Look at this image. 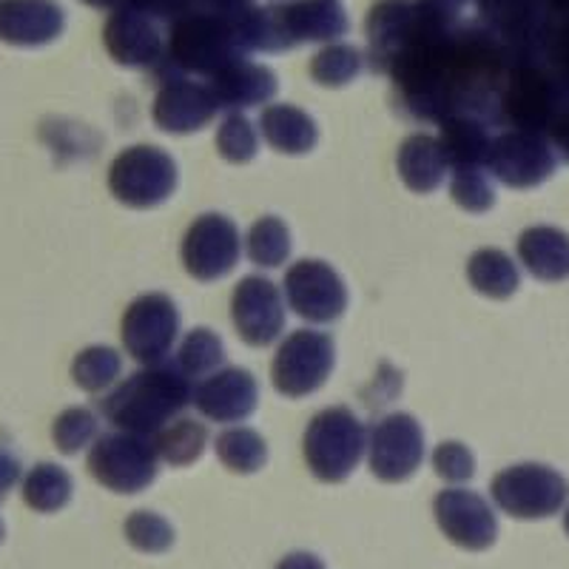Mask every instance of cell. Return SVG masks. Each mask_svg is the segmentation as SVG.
Instances as JSON below:
<instances>
[{
    "instance_id": "1",
    "label": "cell",
    "mask_w": 569,
    "mask_h": 569,
    "mask_svg": "<svg viewBox=\"0 0 569 569\" xmlns=\"http://www.w3.org/2000/svg\"><path fill=\"white\" fill-rule=\"evenodd\" d=\"M188 401H194L188 376L177 365H162L129 376L114 393L100 401V410L123 433L154 436L182 413Z\"/></svg>"
},
{
    "instance_id": "2",
    "label": "cell",
    "mask_w": 569,
    "mask_h": 569,
    "mask_svg": "<svg viewBox=\"0 0 569 569\" xmlns=\"http://www.w3.org/2000/svg\"><path fill=\"white\" fill-rule=\"evenodd\" d=\"M169 60L177 74L194 71L211 80L217 71L248 60V46L242 43L233 14L188 12L171 29Z\"/></svg>"
},
{
    "instance_id": "3",
    "label": "cell",
    "mask_w": 569,
    "mask_h": 569,
    "mask_svg": "<svg viewBox=\"0 0 569 569\" xmlns=\"http://www.w3.org/2000/svg\"><path fill=\"white\" fill-rule=\"evenodd\" d=\"M365 427L348 408H328L305 430V461L319 481H345L365 453Z\"/></svg>"
},
{
    "instance_id": "4",
    "label": "cell",
    "mask_w": 569,
    "mask_h": 569,
    "mask_svg": "<svg viewBox=\"0 0 569 569\" xmlns=\"http://www.w3.org/2000/svg\"><path fill=\"white\" fill-rule=\"evenodd\" d=\"M490 492L507 516L532 521L556 516L567 501L569 485L547 465H516L498 472Z\"/></svg>"
},
{
    "instance_id": "5",
    "label": "cell",
    "mask_w": 569,
    "mask_h": 569,
    "mask_svg": "<svg viewBox=\"0 0 569 569\" xmlns=\"http://www.w3.org/2000/svg\"><path fill=\"white\" fill-rule=\"evenodd\" d=\"M111 194L131 208H154L177 188V166L154 146H131L111 162Z\"/></svg>"
},
{
    "instance_id": "6",
    "label": "cell",
    "mask_w": 569,
    "mask_h": 569,
    "mask_svg": "<svg viewBox=\"0 0 569 569\" xmlns=\"http://www.w3.org/2000/svg\"><path fill=\"white\" fill-rule=\"evenodd\" d=\"M157 447L146 436L111 433L94 441L89 453L91 476L114 492H140L157 476Z\"/></svg>"
},
{
    "instance_id": "7",
    "label": "cell",
    "mask_w": 569,
    "mask_h": 569,
    "mask_svg": "<svg viewBox=\"0 0 569 569\" xmlns=\"http://www.w3.org/2000/svg\"><path fill=\"white\" fill-rule=\"evenodd\" d=\"M333 368V342L319 330H293L273 356V388L288 399L317 393Z\"/></svg>"
},
{
    "instance_id": "8",
    "label": "cell",
    "mask_w": 569,
    "mask_h": 569,
    "mask_svg": "<svg viewBox=\"0 0 569 569\" xmlns=\"http://www.w3.org/2000/svg\"><path fill=\"white\" fill-rule=\"evenodd\" d=\"M485 166L505 186L532 188L541 186L556 171L558 157L543 134L510 129L490 142V154H487Z\"/></svg>"
},
{
    "instance_id": "9",
    "label": "cell",
    "mask_w": 569,
    "mask_h": 569,
    "mask_svg": "<svg viewBox=\"0 0 569 569\" xmlns=\"http://www.w3.org/2000/svg\"><path fill=\"white\" fill-rule=\"evenodd\" d=\"M180 330L177 305L166 293H146L129 305L123 317V345L137 362L157 365L171 353Z\"/></svg>"
},
{
    "instance_id": "10",
    "label": "cell",
    "mask_w": 569,
    "mask_h": 569,
    "mask_svg": "<svg viewBox=\"0 0 569 569\" xmlns=\"http://www.w3.org/2000/svg\"><path fill=\"white\" fill-rule=\"evenodd\" d=\"M240 262V231L222 213H202L182 240V266L200 282L222 279Z\"/></svg>"
},
{
    "instance_id": "11",
    "label": "cell",
    "mask_w": 569,
    "mask_h": 569,
    "mask_svg": "<svg viewBox=\"0 0 569 569\" xmlns=\"http://www.w3.org/2000/svg\"><path fill=\"white\" fill-rule=\"evenodd\" d=\"M284 297L308 322H333L348 308L342 277L322 259H302L284 273Z\"/></svg>"
},
{
    "instance_id": "12",
    "label": "cell",
    "mask_w": 569,
    "mask_h": 569,
    "mask_svg": "<svg viewBox=\"0 0 569 569\" xmlns=\"http://www.w3.org/2000/svg\"><path fill=\"white\" fill-rule=\"evenodd\" d=\"M425 459V433L408 413H390L370 430V470L382 481H405Z\"/></svg>"
},
{
    "instance_id": "13",
    "label": "cell",
    "mask_w": 569,
    "mask_h": 569,
    "mask_svg": "<svg viewBox=\"0 0 569 569\" xmlns=\"http://www.w3.org/2000/svg\"><path fill=\"white\" fill-rule=\"evenodd\" d=\"M433 512L441 532L461 550L481 552L496 541V512L490 510V505L479 492L459 490V487L441 490L433 501Z\"/></svg>"
},
{
    "instance_id": "14",
    "label": "cell",
    "mask_w": 569,
    "mask_h": 569,
    "mask_svg": "<svg viewBox=\"0 0 569 569\" xmlns=\"http://www.w3.org/2000/svg\"><path fill=\"white\" fill-rule=\"evenodd\" d=\"M231 319L242 342L266 348L282 333L284 305L277 284L266 277H246L231 297Z\"/></svg>"
},
{
    "instance_id": "15",
    "label": "cell",
    "mask_w": 569,
    "mask_h": 569,
    "mask_svg": "<svg viewBox=\"0 0 569 569\" xmlns=\"http://www.w3.org/2000/svg\"><path fill=\"white\" fill-rule=\"evenodd\" d=\"M217 111H220V103L213 98L211 86L186 78V74H171V78H162V89L151 114L162 131L191 134L202 129Z\"/></svg>"
},
{
    "instance_id": "16",
    "label": "cell",
    "mask_w": 569,
    "mask_h": 569,
    "mask_svg": "<svg viewBox=\"0 0 569 569\" xmlns=\"http://www.w3.org/2000/svg\"><path fill=\"white\" fill-rule=\"evenodd\" d=\"M103 43L111 58L129 69H149L162 60L166 40L154 18L134 7H120L111 12L103 29Z\"/></svg>"
},
{
    "instance_id": "17",
    "label": "cell",
    "mask_w": 569,
    "mask_h": 569,
    "mask_svg": "<svg viewBox=\"0 0 569 569\" xmlns=\"http://www.w3.org/2000/svg\"><path fill=\"white\" fill-rule=\"evenodd\" d=\"M66 14L58 0H0V43L34 49L63 34Z\"/></svg>"
},
{
    "instance_id": "18",
    "label": "cell",
    "mask_w": 569,
    "mask_h": 569,
    "mask_svg": "<svg viewBox=\"0 0 569 569\" xmlns=\"http://www.w3.org/2000/svg\"><path fill=\"white\" fill-rule=\"evenodd\" d=\"M194 405L213 421H242L257 410V379L242 368H226L202 379Z\"/></svg>"
},
{
    "instance_id": "19",
    "label": "cell",
    "mask_w": 569,
    "mask_h": 569,
    "mask_svg": "<svg viewBox=\"0 0 569 569\" xmlns=\"http://www.w3.org/2000/svg\"><path fill=\"white\" fill-rule=\"evenodd\" d=\"M277 18L288 49L305 40H337L350 27L339 0H297L291 7L277 9Z\"/></svg>"
},
{
    "instance_id": "20",
    "label": "cell",
    "mask_w": 569,
    "mask_h": 569,
    "mask_svg": "<svg viewBox=\"0 0 569 569\" xmlns=\"http://www.w3.org/2000/svg\"><path fill=\"white\" fill-rule=\"evenodd\" d=\"M208 86H211L220 109H251V106L268 103L277 94V74L268 66L240 60V63L217 71Z\"/></svg>"
},
{
    "instance_id": "21",
    "label": "cell",
    "mask_w": 569,
    "mask_h": 569,
    "mask_svg": "<svg viewBox=\"0 0 569 569\" xmlns=\"http://www.w3.org/2000/svg\"><path fill=\"white\" fill-rule=\"evenodd\" d=\"M416 32L413 0H379L368 14V40L373 63L382 69L393 63L396 54L410 43Z\"/></svg>"
},
{
    "instance_id": "22",
    "label": "cell",
    "mask_w": 569,
    "mask_h": 569,
    "mask_svg": "<svg viewBox=\"0 0 569 569\" xmlns=\"http://www.w3.org/2000/svg\"><path fill=\"white\" fill-rule=\"evenodd\" d=\"M396 166H399V177L405 180V186L416 194L436 191L445 182V177L453 171L441 140L430 134H410L401 142Z\"/></svg>"
},
{
    "instance_id": "23",
    "label": "cell",
    "mask_w": 569,
    "mask_h": 569,
    "mask_svg": "<svg viewBox=\"0 0 569 569\" xmlns=\"http://www.w3.org/2000/svg\"><path fill=\"white\" fill-rule=\"evenodd\" d=\"M518 259L543 282L569 279V233L550 226L527 228L518 240Z\"/></svg>"
},
{
    "instance_id": "24",
    "label": "cell",
    "mask_w": 569,
    "mask_h": 569,
    "mask_svg": "<svg viewBox=\"0 0 569 569\" xmlns=\"http://www.w3.org/2000/svg\"><path fill=\"white\" fill-rule=\"evenodd\" d=\"M259 129H262V137L271 142L273 149L282 151V154H305V151H311L319 140L313 117H308L302 109L288 103L268 106V109L262 111Z\"/></svg>"
},
{
    "instance_id": "25",
    "label": "cell",
    "mask_w": 569,
    "mask_h": 569,
    "mask_svg": "<svg viewBox=\"0 0 569 569\" xmlns=\"http://www.w3.org/2000/svg\"><path fill=\"white\" fill-rule=\"evenodd\" d=\"M490 129L476 117H450L441 123V146L450 169H481L490 154Z\"/></svg>"
},
{
    "instance_id": "26",
    "label": "cell",
    "mask_w": 569,
    "mask_h": 569,
    "mask_svg": "<svg viewBox=\"0 0 569 569\" xmlns=\"http://www.w3.org/2000/svg\"><path fill=\"white\" fill-rule=\"evenodd\" d=\"M467 279L479 293L490 299H507L518 291V268L512 259L498 248H481L467 262Z\"/></svg>"
},
{
    "instance_id": "27",
    "label": "cell",
    "mask_w": 569,
    "mask_h": 569,
    "mask_svg": "<svg viewBox=\"0 0 569 569\" xmlns=\"http://www.w3.org/2000/svg\"><path fill=\"white\" fill-rule=\"evenodd\" d=\"M71 498V479L69 472L58 465L32 467L23 481V501L38 512H58L69 505Z\"/></svg>"
},
{
    "instance_id": "28",
    "label": "cell",
    "mask_w": 569,
    "mask_h": 569,
    "mask_svg": "<svg viewBox=\"0 0 569 569\" xmlns=\"http://www.w3.org/2000/svg\"><path fill=\"white\" fill-rule=\"evenodd\" d=\"M206 441H208V430L202 421L177 419L174 425L157 433L154 447L160 459H166L174 467H182L200 459L202 450H206Z\"/></svg>"
},
{
    "instance_id": "29",
    "label": "cell",
    "mask_w": 569,
    "mask_h": 569,
    "mask_svg": "<svg viewBox=\"0 0 569 569\" xmlns=\"http://www.w3.org/2000/svg\"><path fill=\"white\" fill-rule=\"evenodd\" d=\"M217 456L231 472H257L266 465L268 447L251 427H231L217 436Z\"/></svg>"
},
{
    "instance_id": "30",
    "label": "cell",
    "mask_w": 569,
    "mask_h": 569,
    "mask_svg": "<svg viewBox=\"0 0 569 569\" xmlns=\"http://www.w3.org/2000/svg\"><path fill=\"white\" fill-rule=\"evenodd\" d=\"M365 58L359 49L348 43H330L325 46L322 52L313 54L311 60V78L319 86H328V89H339V86H348L350 80L359 78L362 71Z\"/></svg>"
},
{
    "instance_id": "31",
    "label": "cell",
    "mask_w": 569,
    "mask_h": 569,
    "mask_svg": "<svg viewBox=\"0 0 569 569\" xmlns=\"http://www.w3.org/2000/svg\"><path fill=\"white\" fill-rule=\"evenodd\" d=\"M120 353L111 348H103V345H94V348H86L74 356V362H71V379L74 385L89 393H100L103 388H109L114 382L117 376H120Z\"/></svg>"
},
{
    "instance_id": "32",
    "label": "cell",
    "mask_w": 569,
    "mask_h": 569,
    "mask_svg": "<svg viewBox=\"0 0 569 569\" xmlns=\"http://www.w3.org/2000/svg\"><path fill=\"white\" fill-rule=\"evenodd\" d=\"M222 359H226V350H222L220 337L208 328H197L182 339L180 353H177V368L188 379H202L208 373H217Z\"/></svg>"
},
{
    "instance_id": "33",
    "label": "cell",
    "mask_w": 569,
    "mask_h": 569,
    "mask_svg": "<svg viewBox=\"0 0 569 569\" xmlns=\"http://www.w3.org/2000/svg\"><path fill=\"white\" fill-rule=\"evenodd\" d=\"M291 253V233L279 217H262L248 233V257L253 266L277 268Z\"/></svg>"
},
{
    "instance_id": "34",
    "label": "cell",
    "mask_w": 569,
    "mask_h": 569,
    "mask_svg": "<svg viewBox=\"0 0 569 569\" xmlns=\"http://www.w3.org/2000/svg\"><path fill=\"white\" fill-rule=\"evenodd\" d=\"M126 538H129V543L134 550L157 556V552H166L171 543H174V530H171L169 521L162 516H157V512L140 510L131 512L129 521H126Z\"/></svg>"
},
{
    "instance_id": "35",
    "label": "cell",
    "mask_w": 569,
    "mask_h": 569,
    "mask_svg": "<svg viewBox=\"0 0 569 569\" xmlns=\"http://www.w3.org/2000/svg\"><path fill=\"white\" fill-rule=\"evenodd\" d=\"M98 436V419L86 408H69L54 419L52 439L60 453L74 456L80 453L91 439Z\"/></svg>"
},
{
    "instance_id": "36",
    "label": "cell",
    "mask_w": 569,
    "mask_h": 569,
    "mask_svg": "<svg viewBox=\"0 0 569 569\" xmlns=\"http://www.w3.org/2000/svg\"><path fill=\"white\" fill-rule=\"evenodd\" d=\"M217 151L228 162H248L257 157V131L248 123V117L228 114L217 131Z\"/></svg>"
},
{
    "instance_id": "37",
    "label": "cell",
    "mask_w": 569,
    "mask_h": 569,
    "mask_svg": "<svg viewBox=\"0 0 569 569\" xmlns=\"http://www.w3.org/2000/svg\"><path fill=\"white\" fill-rule=\"evenodd\" d=\"M450 194H453L456 206H461L465 211L472 213L487 211V208H492V202H496V191H492L490 186V177L481 169H453Z\"/></svg>"
},
{
    "instance_id": "38",
    "label": "cell",
    "mask_w": 569,
    "mask_h": 569,
    "mask_svg": "<svg viewBox=\"0 0 569 569\" xmlns=\"http://www.w3.org/2000/svg\"><path fill=\"white\" fill-rule=\"evenodd\" d=\"M433 467L441 479L467 481L476 472V459H472L470 450L465 445H459V441H445V445L436 447Z\"/></svg>"
},
{
    "instance_id": "39",
    "label": "cell",
    "mask_w": 569,
    "mask_h": 569,
    "mask_svg": "<svg viewBox=\"0 0 569 569\" xmlns=\"http://www.w3.org/2000/svg\"><path fill=\"white\" fill-rule=\"evenodd\" d=\"M547 140H550L558 160L569 162V109H563L561 114L556 117V123H552L550 131H547Z\"/></svg>"
},
{
    "instance_id": "40",
    "label": "cell",
    "mask_w": 569,
    "mask_h": 569,
    "mask_svg": "<svg viewBox=\"0 0 569 569\" xmlns=\"http://www.w3.org/2000/svg\"><path fill=\"white\" fill-rule=\"evenodd\" d=\"M20 479V461L12 453L0 450V498H7V492L18 485Z\"/></svg>"
},
{
    "instance_id": "41",
    "label": "cell",
    "mask_w": 569,
    "mask_h": 569,
    "mask_svg": "<svg viewBox=\"0 0 569 569\" xmlns=\"http://www.w3.org/2000/svg\"><path fill=\"white\" fill-rule=\"evenodd\" d=\"M277 569H325V563L313 552H291L277 563Z\"/></svg>"
},
{
    "instance_id": "42",
    "label": "cell",
    "mask_w": 569,
    "mask_h": 569,
    "mask_svg": "<svg viewBox=\"0 0 569 569\" xmlns=\"http://www.w3.org/2000/svg\"><path fill=\"white\" fill-rule=\"evenodd\" d=\"M251 7V0H206V12H220V14H233L240 9Z\"/></svg>"
},
{
    "instance_id": "43",
    "label": "cell",
    "mask_w": 569,
    "mask_h": 569,
    "mask_svg": "<svg viewBox=\"0 0 569 569\" xmlns=\"http://www.w3.org/2000/svg\"><path fill=\"white\" fill-rule=\"evenodd\" d=\"M83 3H89V7H98V9H120L126 7V0H83Z\"/></svg>"
},
{
    "instance_id": "44",
    "label": "cell",
    "mask_w": 569,
    "mask_h": 569,
    "mask_svg": "<svg viewBox=\"0 0 569 569\" xmlns=\"http://www.w3.org/2000/svg\"><path fill=\"white\" fill-rule=\"evenodd\" d=\"M563 530H567V536H569V507H567V512H563Z\"/></svg>"
},
{
    "instance_id": "45",
    "label": "cell",
    "mask_w": 569,
    "mask_h": 569,
    "mask_svg": "<svg viewBox=\"0 0 569 569\" xmlns=\"http://www.w3.org/2000/svg\"><path fill=\"white\" fill-rule=\"evenodd\" d=\"M3 536H7V530H3V521H0V541H3Z\"/></svg>"
}]
</instances>
